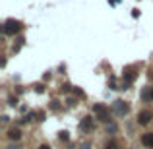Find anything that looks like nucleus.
<instances>
[{"instance_id": "obj_1", "label": "nucleus", "mask_w": 153, "mask_h": 149, "mask_svg": "<svg viewBox=\"0 0 153 149\" xmlns=\"http://www.w3.org/2000/svg\"><path fill=\"white\" fill-rule=\"evenodd\" d=\"M93 114L97 116L99 120H103V122H108L111 120V114H108V108L105 107V105H101V103H97L93 107Z\"/></svg>"}, {"instance_id": "obj_2", "label": "nucleus", "mask_w": 153, "mask_h": 149, "mask_svg": "<svg viewBox=\"0 0 153 149\" xmlns=\"http://www.w3.org/2000/svg\"><path fill=\"white\" fill-rule=\"evenodd\" d=\"M19 29H22V21H18V19H8L4 23V33L6 35H16Z\"/></svg>"}, {"instance_id": "obj_3", "label": "nucleus", "mask_w": 153, "mask_h": 149, "mask_svg": "<svg viewBox=\"0 0 153 149\" xmlns=\"http://www.w3.org/2000/svg\"><path fill=\"white\" fill-rule=\"evenodd\" d=\"M151 120H153V110H149V108L138 112V124H140V126H147Z\"/></svg>"}, {"instance_id": "obj_4", "label": "nucleus", "mask_w": 153, "mask_h": 149, "mask_svg": "<svg viewBox=\"0 0 153 149\" xmlns=\"http://www.w3.org/2000/svg\"><path fill=\"white\" fill-rule=\"evenodd\" d=\"M112 108H114V112L118 116H124V114H128V110H130V107H128V103H124V101H114L112 103Z\"/></svg>"}, {"instance_id": "obj_5", "label": "nucleus", "mask_w": 153, "mask_h": 149, "mask_svg": "<svg viewBox=\"0 0 153 149\" xmlns=\"http://www.w3.org/2000/svg\"><path fill=\"white\" fill-rule=\"evenodd\" d=\"M142 145L147 149H153V132H146L142 136Z\"/></svg>"}, {"instance_id": "obj_6", "label": "nucleus", "mask_w": 153, "mask_h": 149, "mask_svg": "<svg viewBox=\"0 0 153 149\" xmlns=\"http://www.w3.org/2000/svg\"><path fill=\"white\" fill-rule=\"evenodd\" d=\"M6 136H8V139H12V142H18V139L22 138V130H19V128H10Z\"/></svg>"}, {"instance_id": "obj_7", "label": "nucleus", "mask_w": 153, "mask_h": 149, "mask_svg": "<svg viewBox=\"0 0 153 149\" xmlns=\"http://www.w3.org/2000/svg\"><path fill=\"white\" fill-rule=\"evenodd\" d=\"M79 128H82L83 132H89L91 128H93V118H91V116H85V118L82 120V124H79Z\"/></svg>"}, {"instance_id": "obj_8", "label": "nucleus", "mask_w": 153, "mask_h": 149, "mask_svg": "<svg viewBox=\"0 0 153 149\" xmlns=\"http://www.w3.org/2000/svg\"><path fill=\"white\" fill-rule=\"evenodd\" d=\"M142 99H143V101H151V99H153V87H146V89H143Z\"/></svg>"}, {"instance_id": "obj_9", "label": "nucleus", "mask_w": 153, "mask_h": 149, "mask_svg": "<svg viewBox=\"0 0 153 149\" xmlns=\"http://www.w3.org/2000/svg\"><path fill=\"white\" fill-rule=\"evenodd\" d=\"M124 78H126V82H134V78H136L134 70H126L124 72Z\"/></svg>"}, {"instance_id": "obj_10", "label": "nucleus", "mask_w": 153, "mask_h": 149, "mask_svg": "<svg viewBox=\"0 0 153 149\" xmlns=\"http://www.w3.org/2000/svg\"><path fill=\"white\" fill-rule=\"evenodd\" d=\"M79 149H91V143L89 142H85V143H82V147Z\"/></svg>"}, {"instance_id": "obj_11", "label": "nucleus", "mask_w": 153, "mask_h": 149, "mask_svg": "<svg viewBox=\"0 0 153 149\" xmlns=\"http://www.w3.org/2000/svg\"><path fill=\"white\" fill-rule=\"evenodd\" d=\"M60 139H64V142L68 139V134H66V132H62V134H60Z\"/></svg>"}, {"instance_id": "obj_12", "label": "nucleus", "mask_w": 153, "mask_h": 149, "mask_svg": "<svg viewBox=\"0 0 153 149\" xmlns=\"http://www.w3.org/2000/svg\"><path fill=\"white\" fill-rule=\"evenodd\" d=\"M37 149H52V147H51V145H47V143H43V145H39Z\"/></svg>"}, {"instance_id": "obj_13", "label": "nucleus", "mask_w": 153, "mask_h": 149, "mask_svg": "<svg viewBox=\"0 0 153 149\" xmlns=\"http://www.w3.org/2000/svg\"><path fill=\"white\" fill-rule=\"evenodd\" d=\"M6 149H22L19 145H10V147H6Z\"/></svg>"}, {"instance_id": "obj_14", "label": "nucleus", "mask_w": 153, "mask_h": 149, "mask_svg": "<svg viewBox=\"0 0 153 149\" xmlns=\"http://www.w3.org/2000/svg\"><path fill=\"white\" fill-rule=\"evenodd\" d=\"M118 149H122V147H118Z\"/></svg>"}]
</instances>
